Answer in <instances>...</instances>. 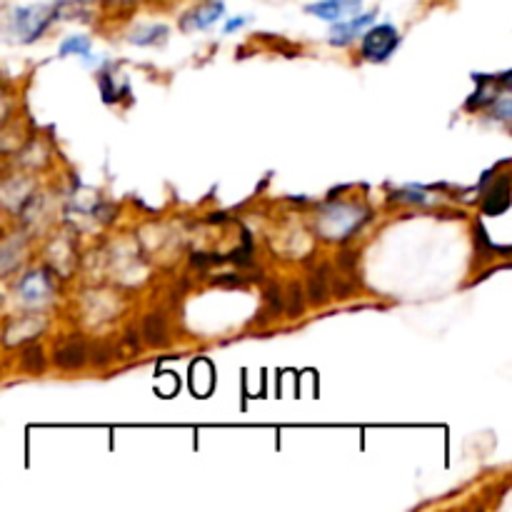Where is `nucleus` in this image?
I'll return each mask as SVG.
<instances>
[{"instance_id":"f257e3e1","label":"nucleus","mask_w":512,"mask_h":512,"mask_svg":"<svg viewBox=\"0 0 512 512\" xmlns=\"http://www.w3.org/2000/svg\"><path fill=\"white\" fill-rule=\"evenodd\" d=\"M58 18V5L48 3H35V5H23V8L10 10L5 23L0 25V33L10 43H35L45 30L50 28V23Z\"/></svg>"},{"instance_id":"f03ea898","label":"nucleus","mask_w":512,"mask_h":512,"mask_svg":"<svg viewBox=\"0 0 512 512\" xmlns=\"http://www.w3.org/2000/svg\"><path fill=\"white\" fill-rule=\"evenodd\" d=\"M368 220V210L358 208V205L350 203H338L333 208H325L320 213L318 230L323 238L328 240H345L360 228V225Z\"/></svg>"},{"instance_id":"7ed1b4c3","label":"nucleus","mask_w":512,"mask_h":512,"mask_svg":"<svg viewBox=\"0 0 512 512\" xmlns=\"http://www.w3.org/2000/svg\"><path fill=\"white\" fill-rule=\"evenodd\" d=\"M398 40H400V35H398V28H395V25H390V23L373 25V28H370L363 38L365 60H373V63H383V60H388L390 55H393Z\"/></svg>"},{"instance_id":"20e7f679","label":"nucleus","mask_w":512,"mask_h":512,"mask_svg":"<svg viewBox=\"0 0 512 512\" xmlns=\"http://www.w3.org/2000/svg\"><path fill=\"white\" fill-rule=\"evenodd\" d=\"M360 8H363V0H318V3L305 8V13L315 15L320 20H328V23H340V20L358 15Z\"/></svg>"},{"instance_id":"39448f33","label":"nucleus","mask_w":512,"mask_h":512,"mask_svg":"<svg viewBox=\"0 0 512 512\" xmlns=\"http://www.w3.org/2000/svg\"><path fill=\"white\" fill-rule=\"evenodd\" d=\"M473 78L478 80V93L468 100V108L478 110V108H485V105H493L495 100H498V83L500 85L510 83V70H505L500 78H493V75H480V73H475Z\"/></svg>"},{"instance_id":"423d86ee","label":"nucleus","mask_w":512,"mask_h":512,"mask_svg":"<svg viewBox=\"0 0 512 512\" xmlns=\"http://www.w3.org/2000/svg\"><path fill=\"white\" fill-rule=\"evenodd\" d=\"M223 13H225V5L218 3V0H215V3L210 0V3L185 13L183 20H180V25H183V30H205L210 28V25L218 23V20L223 18Z\"/></svg>"},{"instance_id":"0eeeda50","label":"nucleus","mask_w":512,"mask_h":512,"mask_svg":"<svg viewBox=\"0 0 512 512\" xmlns=\"http://www.w3.org/2000/svg\"><path fill=\"white\" fill-rule=\"evenodd\" d=\"M375 23V13H358L348 20H340L333 25V35H330V43L333 45H348L358 38L360 30H365L368 25Z\"/></svg>"},{"instance_id":"6e6552de","label":"nucleus","mask_w":512,"mask_h":512,"mask_svg":"<svg viewBox=\"0 0 512 512\" xmlns=\"http://www.w3.org/2000/svg\"><path fill=\"white\" fill-rule=\"evenodd\" d=\"M20 290V298L28 300V303H40L45 295L50 293V283L45 278L43 270H35V273H28L18 285Z\"/></svg>"},{"instance_id":"1a4fd4ad","label":"nucleus","mask_w":512,"mask_h":512,"mask_svg":"<svg viewBox=\"0 0 512 512\" xmlns=\"http://www.w3.org/2000/svg\"><path fill=\"white\" fill-rule=\"evenodd\" d=\"M88 360V348L83 340H70L55 353V365L63 370H78Z\"/></svg>"},{"instance_id":"9d476101","label":"nucleus","mask_w":512,"mask_h":512,"mask_svg":"<svg viewBox=\"0 0 512 512\" xmlns=\"http://www.w3.org/2000/svg\"><path fill=\"white\" fill-rule=\"evenodd\" d=\"M23 260V240L8 238L0 245V275H10Z\"/></svg>"},{"instance_id":"9b49d317","label":"nucleus","mask_w":512,"mask_h":512,"mask_svg":"<svg viewBox=\"0 0 512 512\" xmlns=\"http://www.w3.org/2000/svg\"><path fill=\"white\" fill-rule=\"evenodd\" d=\"M510 208V193H508V175L498 180L493 190H490L488 200H485V215H503Z\"/></svg>"},{"instance_id":"f8f14e48","label":"nucleus","mask_w":512,"mask_h":512,"mask_svg":"<svg viewBox=\"0 0 512 512\" xmlns=\"http://www.w3.org/2000/svg\"><path fill=\"white\" fill-rule=\"evenodd\" d=\"M168 33H170L168 25H143V28H138L135 33H130L128 40L130 43L145 45V48H148V45L165 43V40H168Z\"/></svg>"},{"instance_id":"ddd939ff","label":"nucleus","mask_w":512,"mask_h":512,"mask_svg":"<svg viewBox=\"0 0 512 512\" xmlns=\"http://www.w3.org/2000/svg\"><path fill=\"white\" fill-rule=\"evenodd\" d=\"M143 338L148 340L150 345H163L165 340H168V325H165L163 315L153 313V315H148V318H145Z\"/></svg>"},{"instance_id":"4468645a","label":"nucleus","mask_w":512,"mask_h":512,"mask_svg":"<svg viewBox=\"0 0 512 512\" xmlns=\"http://www.w3.org/2000/svg\"><path fill=\"white\" fill-rule=\"evenodd\" d=\"M90 53V38L88 35H70L60 45V55H88Z\"/></svg>"},{"instance_id":"2eb2a0df","label":"nucleus","mask_w":512,"mask_h":512,"mask_svg":"<svg viewBox=\"0 0 512 512\" xmlns=\"http://www.w3.org/2000/svg\"><path fill=\"white\" fill-rule=\"evenodd\" d=\"M100 90H103V100L105 103H118L125 93H128V85L118 88V85L110 80V75H100Z\"/></svg>"},{"instance_id":"dca6fc26","label":"nucleus","mask_w":512,"mask_h":512,"mask_svg":"<svg viewBox=\"0 0 512 512\" xmlns=\"http://www.w3.org/2000/svg\"><path fill=\"white\" fill-rule=\"evenodd\" d=\"M328 283H325V270H320V273H315V278L310 280V298L315 300V303H320V300H325V293H328Z\"/></svg>"},{"instance_id":"f3484780","label":"nucleus","mask_w":512,"mask_h":512,"mask_svg":"<svg viewBox=\"0 0 512 512\" xmlns=\"http://www.w3.org/2000/svg\"><path fill=\"white\" fill-rule=\"evenodd\" d=\"M23 365L28 370H33V373H43L45 360H43V353H40V348H30L28 353L23 355Z\"/></svg>"},{"instance_id":"a211bd4d","label":"nucleus","mask_w":512,"mask_h":512,"mask_svg":"<svg viewBox=\"0 0 512 512\" xmlns=\"http://www.w3.org/2000/svg\"><path fill=\"white\" fill-rule=\"evenodd\" d=\"M395 200H415V203H423L425 195L420 188H408V190H395Z\"/></svg>"},{"instance_id":"6ab92c4d","label":"nucleus","mask_w":512,"mask_h":512,"mask_svg":"<svg viewBox=\"0 0 512 512\" xmlns=\"http://www.w3.org/2000/svg\"><path fill=\"white\" fill-rule=\"evenodd\" d=\"M495 115H498L500 120H510V98H508V93L503 95V98H500V103L498 100H495Z\"/></svg>"},{"instance_id":"aec40b11","label":"nucleus","mask_w":512,"mask_h":512,"mask_svg":"<svg viewBox=\"0 0 512 512\" xmlns=\"http://www.w3.org/2000/svg\"><path fill=\"white\" fill-rule=\"evenodd\" d=\"M8 110H10V100H8V95H5L3 90H0V123H3V120L8 118Z\"/></svg>"},{"instance_id":"412c9836","label":"nucleus","mask_w":512,"mask_h":512,"mask_svg":"<svg viewBox=\"0 0 512 512\" xmlns=\"http://www.w3.org/2000/svg\"><path fill=\"white\" fill-rule=\"evenodd\" d=\"M245 23H248V18H235V20H230V23L225 25L223 33H233V30H238L240 25H245Z\"/></svg>"},{"instance_id":"4be33fe9","label":"nucleus","mask_w":512,"mask_h":512,"mask_svg":"<svg viewBox=\"0 0 512 512\" xmlns=\"http://www.w3.org/2000/svg\"><path fill=\"white\" fill-rule=\"evenodd\" d=\"M135 0H105V5H130Z\"/></svg>"}]
</instances>
